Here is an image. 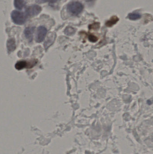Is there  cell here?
<instances>
[{"label": "cell", "instance_id": "cell-1", "mask_svg": "<svg viewBox=\"0 0 153 154\" xmlns=\"http://www.w3.org/2000/svg\"><path fill=\"white\" fill-rule=\"evenodd\" d=\"M83 9V5L78 2H72L67 5V11L73 15H77L80 14L82 11Z\"/></svg>", "mask_w": 153, "mask_h": 154}, {"label": "cell", "instance_id": "cell-2", "mask_svg": "<svg viewBox=\"0 0 153 154\" xmlns=\"http://www.w3.org/2000/svg\"><path fill=\"white\" fill-rule=\"evenodd\" d=\"M11 17L13 21L18 25L24 24L27 17L26 14L18 11H13L11 14Z\"/></svg>", "mask_w": 153, "mask_h": 154}, {"label": "cell", "instance_id": "cell-3", "mask_svg": "<svg viewBox=\"0 0 153 154\" xmlns=\"http://www.w3.org/2000/svg\"><path fill=\"white\" fill-rule=\"evenodd\" d=\"M42 11V8L38 5H33L29 6L26 9V13L27 17H32L38 15Z\"/></svg>", "mask_w": 153, "mask_h": 154}, {"label": "cell", "instance_id": "cell-4", "mask_svg": "<svg viewBox=\"0 0 153 154\" xmlns=\"http://www.w3.org/2000/svg\"><path fill=\"white\" fill-rule=\"evenodd\" d=\"M37 63V60H33L30 62H27L26 61H19L16 63L15 66V68L17 70H20L26 68H31L33 67Z\"/></svg>", "mask_w": 153, "mask_h": 154}, {"label": "cell", "instance_id": "cell-5", "mask_svg": "<svg viewBox=\"0 0 153 154\" xmlns=\"http://www.w3.org/2000/svg\"><path fill=\"white\" fill-rule=\"evenodd\" d=\"M47 29L44 26H40L37 29L36 35V42L40 43L43 41L46 35Z\"/></svg>", "mask_w": 153, "mask_h": 154}, {"label": "cell", "instance_id": "cell-6", "mask_svg": "<svg viewBox=\"0 0 153 154\" xmlns=\"http://www.w3.org/2000/svg\"><path fill=\"white\" fill-rule=\"evenodd\" d=\"M35 29V28L34 27H28V28H26L24 30V34H25V37L30 42L32 41Z\"/></svg>", "mask_w": 153, "mask_h": 154}, {"label": "cell", "instance_id": "cell-7", "mask_svg": "<svg viewBox=\"0 0 153 154\" xmlns=\"http://www.w3.org/2000/svg\"><path fill=\"white\" fill-rule=\"evenodd\" d=\"M7 48L8 51L11 52L15 49V40L13 39H10L7 42Z\"/></svg>", "mask_w": 153, "mask_h": 154}, {"label": "cell", "instance_id": "cell-8", "mask_svg": "<svg viewBox=\"0 0 153 154\" xmlns=\"http://www.w3.org/2000/svg\"><path fill=\"white\" fill-rule=\"evenodd\" d=\"M119 20V19L118 17L116 16H112L110 20H108L106 22V25L107 27H110L114 25V24L116 23Z\"/></svg>", "mask_w": 153, "mask_h": 154}, {"label": "cell", "instance_id": "cell-9", "mask_svg": "<svg viewBox=\"0 0 153 154\" xmlns=\"http://www.w3.org/2000/svg\"><path fill=\"white\" fill-rule=\"evenodd\" d=\"M25 2L23 0H14V5L17 9L21 10L24 7Z\"/></svg>", "mask_w": 153, "mask_h": 154}, {"label": "cell", "instance_id": "cell-10", "mask_svg": "<svg viewBox=\"0 0 153 154\" xmlns=\"http://www.w3.org/2000/svg\"><path fill=\"white\" fill-rule=\"evenodd\" d=\"M128 18L131 20H136L141 18V15L138 13H130L128 14Z\"/></svg>", "mask_w": 153, "mask_h": 154}, {"label": "cell", "instance_id": "cell-11", "mask_svg": "<svg viewBox=\"0 0 153 154\" xmlns=\"http://www.w3.org/2000/svg\"><path fill=\"white\" fill-rule=\"evenodd\" d=\"M54 37L53 35L49 37L48 38L45 43V47L46 49L48 48L50 45H51L54 42Z\"/></svg>", "mask_w": 153, "mask_h": 154}, {"label": "cell", "instance_id": "cell-12", "mask_svg": "<svg viewBox=\"0 0 153 154\" xmlns=\"http://www.w3.org/2000/svg\"><path fill=\"white\" fill-rule=\"evenodd\" d=\"M75 32L74 29L72 27H68L66 29L65 31V33L67 35H72Z\"/></svg>", "mask_w": 153, "mask_h": 154}, {"label": "cell", "instance_id": "cell-13", "mask_svg": "<svg viewBox=\"0 0 153 154\" xmlns=\"http://www.w3.org/2000/svg\"><path fill=\"white\" fill-rule=\"evenodd\" d=\"M90 29H99L100 27V24L99 23H94L93 24H91L90 26Z\"/></svg>", "mask_w": 153, "mask_h": 154}, {"label": "cell", "instance_id": "cell-14", "mask_svg": "<svg viewBox=\"0 0 153 154\" xmlns=\"http://www.w3.org/2000/svg\"><path fill=\"white\" fill-rule=\"evenodd\" d=\"M40 2H48L50 3H54L60 0H38Z\"/></svg>", "mask_w": 153, "mask_h": 154}, {"label": "cell", "instance_id": "cell-15", "mask_svg": "<svg viewBox=\"0 0 153 154\" xmlns=\"http://www.w3.org/2000/svg\"><path fill=\"white\" fill-rule=\"evenodd\" d=\"M89 38L91 42H95L98 40V38H97V37L92 35H90L89 36Z\"/></svg>", "mask_w": 153, "mask_h": 154}]
</instances>
